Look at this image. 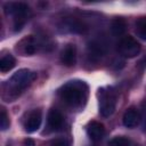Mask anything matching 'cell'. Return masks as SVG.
<instances>
[{"label": "cell", "mask_w": 146, "mask_h": 146, "mask_svg": "<svg viewBox=\"0 0 146 146\" xmlns=\"http://www.w3.org/2000/svg\"><path fill=\"white\" fill-rule=\"evenodd\" d=\"M140 48H141L140 43L133 36H130V35L123 36L120 40L119 46H117V49H119L120 54L123 57H127V58L136 57L140 52Z\"/></svg>", "instance_id": "obj_5"}, {"label": "cell", "mask_w": 146, "mask_h": 146, "mask_svg": "<svg viewBox=\"0 0 146 146\" xmlns=\"http://www.w3.org/2000/svg\"><path fill=\"white\" fill-rule=\"evenodd\" d=\"M36 79V73L29 68H21L16 71L3 86L2 97L6 102H14L32 82Z\"/></svg>", "instance_id": "obj_1"}, {"label": "cell", "mask_w": 146, "mask_h": 146, "mask_svg": "<svg viewBox=\"0 0 146 146\" xmlns=\"http://www.w3.org/2000/svg\"><path fill=\"white\" fill-rule=\"evenodd\" d=\"M49 146H70V141L66 138H56L50 141Z\"/></svg>", "instance_id": "obj_19"}, {"label": "cell", "mask_w": 146, "mask_h": 146, "mask_svg": "<svg viewBox=\"0 0 146 146\" xmlns=\"http://www.w3.org/2000/svg\"><path fill=\"white\" fill-rule=\"evenodd\" d=\"M127 30V23L123 18H114L111 23V31L114 35H122Z\"/></svg>", "instance_id": "obj_14"}, {"label": "cell", "mask_w": 146, "mask_h": 146, "mask_svg": "<svg viewBox=\"0 0 146 146\" xmlns=\"http://www.w3.org/2000/svg\"><path fill=\"white\" fill-rule=\"evenodd\" d=\"M9 125H10L9 116L6 113V111L3 108H1V112H0V128H1L2 131H5L9 128Z\"/></svg>", "instance_id": "obj_18"}, {"label": "cell", "mask_w": 146, "mask_h": 146, "mask_svg": "<svg viewBox=\"0 0 146 146\" xmlns=\"http://www.w3.org/2000/svg\"><path fill=\"white\" fill-rule=\"evenodd\" d=\"M60 62L67 67L74 66L76 63V47L74 44H66L60 52Z\"/></svg>", "instance_id": "obj_12"}, {"label": "cell", "mask_w": 146, "mask_h": 146, "mask_svg": "<svg viewBox=\"0 0 146 146\" xmlns=\"http://www.w3.org/2000/svg\"><path fill=\"white\" fill-rule=\"evenodd\" d=\"M24 146H35V141L31 138L24 139Z\"/></svg>", "instance_id": "obj_21"}, {"label": "cell", "mask_w": 146, "mask_h": 146, "mask_svg": "<svg viewBox=\"0 0 146 146\" xmlns=\"http://www.w3.org/2000/svg\"><path fill=\"white\" fill-rule=\"evenodd\" d=\"M41 122H42V114H41V111L40 110H33L31 111L29 114H27V117L24 122V128H25V131L27 132H34L36 131L40 125H41Z\"/></svg>", "instance_id": "obj_9"}, {"label": "cell", "mask_w": 146, "mask_h": 146, "mask_svg": "<svg viewBox=\"0 0 146 146\" xmlns=\"http://www.w3.org/2000/svg\"><path fill=\"white\" fill-rule=\"evenodd\" d=\"M140 120H141L140 112L136 107H129V108H127V111L124 112V114L122 116L123 125L125 128H129V129L136 128L140 123Z\"/></svg>", "instance_id": "obj_11"}, {"label": "cell", "mask_w": 146, "mask_h": 146, "mask_svg": "<svg viewBox=\"0 0 146 146\" xmlns=\"http://www.w3.org/2000/svg\"><path fill=\"white\" fill-rule=\"evenodd\" d=\"M39 47L40 46H39L36 38H34L33 35H29L22 39L16 44V50L19 51L23 56H32L38 51Z\"/></svg>", "instance_id": "obj_7"}, {"label": "cell", "mask_w": 146, "mask_h": 146, "mask_svg": "<svg viewBox=\"0 0 146 146\" xmlns=\"http://www.w3.org/2000/svg\"><path fill=\"white\" fill-rule=\"evenodd\" d=\"M5 13L14 19L15 31H19L31 16L30 7L24 2H8L5 6Z\"/></svg>", "instance_id": "obj_3"}, {"label": "cell", "mask_w": 146, "mask_h": 146, "mask_svg": "<svg viewBox=\"0 0 146 146\" xmlns=\"http://www.w3.org/2000/svg\"><path fill=\"white\" fill-rule=\"evenodd\" d=\"M88 87L83 81H68L59 90L58 96L68 106L73 108L82 107L87 100Z\"/></svg>", "instance_id": "obj_2"}, {"label": "cell", "mask_w": 146, "mask_h": 146, "mask_svg": "<svg viewBox=\"0 0 146 146\" xmlns=\"http://www.w3.org/2000/svg\"><path fill=\"white\" fill-rule=\"evenodd\" d=\"M15 65H16V59L11 55L2 56L1 59H0V71L2 73H6V72L10 71Z\"/></svg>", "instance_id": "obj_15"}, {"label": "cell", "mask_w": 146, "mask_h": 146, "mask_svg": "<svg viewBox=\"0 0 146 146\" xmlns=\"http://www.w3.org/2000/svg\"><path fill=\"white\" fill-rule=\"evenodd\" d=\"M140 117H141L140 121H143V125H144V128L146 129V103L143 104V112H141V114H140Z\"/></svg>", "instance_id": "obj_20"}, {"label": "cell", "mask_w": 146, "mask_h": 146, "mask_svg": "<svg viewBox=\"0 0 146 146\" xmlns=\"http://www.w3.org/2000/svg\"><path fill=\"white\" fill-rule=\"evenodd\" d=\"M129 145H130V140L124 136L113 137L108 141V146H129Z\"/></svg>", "instance_id": "obj_17"}, {"label": "cell", "mask_w": 146, "mask_h": 146, "mask_svg": "<svg viewBox=\"0 0 146 146\" xmlns=\"http://www.w3.org/2000/svg\"><path fill=\"white\" fill-rule=\"evenodd\" d=\"M58 30L65 33H80L81 34V33L87 32L88 27L82 21L75 17H68L60 22V24L58 25Z\"/></svg>", "instance_id": "obj_6"}, {"label": "cell", "mask_w": 146, "mask_h": 146, "mask_svg": "<svg viewBox=\"0 0 146 146\" xmlns=\"http://www.w3.org/2000/svg\"><path fill=\"white\" fill-rule=\"evenodd\" d=\"M107 51V44L104 40L95 39L88 44V56L90 59L98 60L100 59Z\"/></svg>", "instance_id": "obj_8"}, {"label": "cell", "mask_w": 146, "mask_h": 146, "mask_svg": "<svg viewBox=\"0 0 146 146\" xmlns=\"http://www.w3.org/2000/svg\"><path fill=\"white\" fill-rule=\"evenodd\" d=\"M86 130H87V135H88L89 139L94 143L100 141L105 135V127L103 123H100L98 121H90L87 124Z\"/></svg>", "instance_id": "obj_10"}, {"label": "cell", "mask_w": 146, "mask_h": 146, "mask_svg": "<svg viewBox=\"0 0 146 146\" xmlns=\"http://www.w3.org/2000/svg\"><path fill=\"white\" fill-rule=\"evenodd\" d=\"M98 99H99V113L104 117L111 116L116 107L117 95L116 91L112 87L100 88L98 90Z\"/></svg>", "instance_id": "obj_4"}, {"label": "cell", "mask_w": 146, "mask_h": 146, "mask_svg": "<svg viewBox=\"0 0 146 146\" xmlns=\"http://www.w3.org/2000/svg\"><path fill=\"white\" fill-rule=\"evenodd\" d=\"M47 122L51 130H59L64 124V115L57 108H51L48 112Z\"/></svg>", "instance_id": "obj_13"}, {"label": "cell", "mask_w": 146, "mask_h": 146, "mask_svg": "<svg viewBox=\"0 0 146 146\" xmlns=\"http://www.w3.org/2000/svg\"><path fill=\"white\" fill-rule=\"evenodd\" d=\"M135 32L137 36L146 41V16L139 17L135 23Z\"/></svg>", "instance_id": "obj_16"}]
</instances>
